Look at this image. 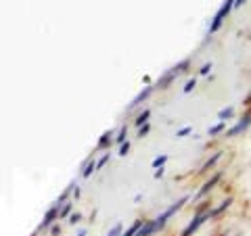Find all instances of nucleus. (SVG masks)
Masks as SVG:
<instances>
[{"label": "nucleus", "instance_id": "nucleus-11", "mask_svg": "<svg viewBox=\"0 0 251 236\" xmlns=\"http://www.w3.org/2000/svg\"><path fill=\"white\" fill-rule=\"evenodd\" d=\"M230 205H232V199H226V201H224V203H222V205H220L218 209H214V211H209V215H211V217H214V215H218V213H222V211H224V209H228Z\"/></svg>", "mask_w": 251, "mask_h": 236}, {"label": "nucleus", "instance_id": "nucleus-3", "mask_svg": "<svg viewBox=\"0 0 251 236\" xmlns=\"http://www.w3.org/2000/svg\"><path fill=\"white\" fill-rule=\"evenodd\" d=\"M186 201H188V196H182V199H180V201H176V203H174V205H172V207H168L166 211H163V213H161L159 217H157V219H155V222H157V228H159V230H161V228H163V226H166V222H168V219H170L172 215H174V213H176V211H178L180 207H182V205H184V203H186Z\"/></svg>", "mask_w": 251, "mask_h": 236}, {"label": "nucleus", "instance_id": "nucleus-17", "mask_svg": "<svg viewBox=\"0 0 251 236\" xmlns=\"http://www.w3.org/2000/svg\"><path fill=\"white\" fill-rule=\"evenodd\" d=\"M222 130H224V121H220L218 125H214V128L209 130V136H216V134H220Z\"/></svg>", "mask_w": 251, "mask_h": 236}, {"label": "nucleus", "instance_id": "nucleus-9", "mask_svg": "<svg viewBox=\"0 0 251 236\" xmlns=\"http://www.w3.org/2000/svg\"><path fill=\"white\" fill-rule=\"evenodd\" d=\"M143 224H145V222H143V219H136V222H134V224H132V226H130V228H128V230H126V232H124L122 236H136V232L140 230V228H143Z\"/></svg>", "mask_w": 251, "mask_h": 236}, {"label": "nucleus", "instance_id": "nucleus-26", "mask_svg": "<svg viewBox=\"0 0 251 236\" xmlns=\"http://www.w3.org/2000/svg\"><path fill=\"white\" fill-rule=\"evenodd\" d=\"M193 88H195V80H191V82H188V84L184 86V92H191Z\"/></svg>", "mask_w": 251, "mask_h": 236}, {"label": "nucleus", "instance_id": "nucleus-23", "mask_svg": "<svg viewBox=\"0 0 251 236\" xmlns=\"http://www.w3.org/2000/svg\"><path fill=\"white\" fill-rule=\"evenodd\" d=\"M69 211H72V203H67V205L61 209V217H67V215H69Z\"/></svg>", "mask_w": 251, "mask_h": 236}, {"label": "nucleus", "instance_id": "nucleus-10", "mask_svg": "<svg viewBox=\"0 0 251 236\" xmlns=\"http://www.w3.org/2000/svg\"><path fill=\"white\" fill-rule=\"evenodd\" d=\"M94 169H97V163H94V159H92V157H90V159H88V161H86V163H84V171H82V176H84V178H88V176L92 174V171H94Z\"/></svg>", "mask_w": 251, "mask_h": 236}, {"label": "nucleus", "instance_id": "nucleus-15", "mask_svg": "<svg viewBox=\"0 0 251 236\" xmlns=\"http://www.w3.org/2000/svg\"><path fill=\"white\" fill-rule=\"evenodd\" d=\"M168 161V155H161V157H157V159L153 161V167L155 169H159V167H163V163Z\"/></svg>", "mask_w": 251, "mask_h": 236}, {"label": "nucleus", "instance_id": "nucleus-24", "mask_svg": "<svg viewBox=\"0 0 251 236\" xmlns=\"http://www.w3.org/2000/svg\"><path fill=\"white\" fill-rule=\"evenodd\" d=\"M188 132H191V128H182V130H178V132H176V136H178V138H182V136H186Z\"/></svg>", "mask_w": 251, "mask_h": 236}, {"label": "nucleus", "instance_id": "nucleus-16", "mask_svg": "<svg viewBox=\"0 0 251 236\" xmlns=\"http://www.w3.org/2000/svg\"><path fill=\"white\" fill-rule=\"evenodd\" d=\"M220 157H222V153H216V155L211 157V159H209V161H207L205 165H203V169H209V167H214V163H216V161L220 159Z\"/></svg>", "mask_w": 251, "mask_h": 236}, {"label": "nucleus", "instance_id": "nucleus-8", "mask_svg": "<svg viewBox=\"0 0 251 236\" xmlns=\"http://www.w3.org/2000/svg\"><path fill=\"white\" fill-rule=\"evenodd\" d=\"M218 180H220V174H216L214 178H211V180H209V182H205V184H203V188H201V190H199V194H197V196H199V199H201V196H203V194H207V192L211 190V188H214V184L218 182Z\"/></svg>", "mask_w": 251, "mask_h": 236}, {"label": "nucleus", "instance_id": "nucleus-21", "mask_svg": "<svg viewBox=\"0 0 251 236\" xmlns=\"http://www.w3.org/2000/svg\"><path fill=\"white\" fill-rule=\"evenodd\" d=\"M128 151H130V142L126 140V142L122 144V148H120V155H122V157H126V155H128Z\"/></svg>", "mask_w": 251, "mask_h": 236}, {"label": "nucleus", "instance_id": "nucleus-30", "mask_svg": "<svg viewBox=\"0 0 251 236\" xmlns=\"http://www.w3.org/2000/svg\"><path fill=\"white\" fill-rule=\"evenodd\" d=\"M243 2H245V0H237V2H234V6H241Z\"/></svg>", "mask_w": 251, "mask_h": 236}, {"label": "nucleus", "instance_id": "nucleus-19", "mask_svg": "<svg viewBox=\"0 0 251 236\" xmlns=\"http://www.w3.org/2000/svg\"><path fill=\"white\" fill-rule=\"evenodd\" d=\"M109 161V153H105L103 157H100V159L97 161V169H100V167H105V163Z\"/></svg>", "mask_w": 251, "mask_h": 236}, {"label": "nucleus", "instance_id": "nucleus-13", "mask_svg": "<svg viewBox=\"0 0 251 236\" xmlns=\"http://www.w3.org/2000/svg\"><path fill=\"white\" fill-rule=\"evenodd\" d=\"M109 136H113V134H111V132H105V134H103V138H100V140H99V144H97V148H105V146H107L109 142H111V138H109Z\"/></svg>", "mask_w": 251, "mask_h": 236}, {"label": "nucleus", "instance_id": "nucleus-31", "mask_svg": "<svg viewBox=\"0 0 251 236\" xmlns=\"http://www.w3.org/2000/svg\"><path fill=\"white\" fill-rule=\"evenodd\" d=\"M77 236H86V234H84V232H80V234H77Z\"/></svg>", "mask_w": 251, "mask_h": 236}, {"label": "nucleus", "instance_id": "nucleus-18", "mask_svg": "<svg viewBox=\"0 0 251 236\" xmlns=\"http://www.w3.org/2000/svg\"><path fill=\"white\" fill-rule=\"evenodd\" d=\"M126 136H128V128H126V125H124V128L120 130V136H117L115 140H117V142H120V144H124V138Z\"/></svg>", "mask_w": 251, "mask_h": 236}, {"label": "nucleus", "instance_id": "nucleus-4", "mask_svg": "<svg viewBox=\"0 0 251 236\" xmlns=\"http://www.w3.org/2000/svg\"><path fill=\"white\" fill-rule=\"evenodd\" d=\"M211 215L209 213H199L197 217H195L193 219V222L191 224H188L186 228H184V232H182V236H193V232H197L199 230V226L203 224V222H205V219H209Z\"/></svg>", "mask_w": 251, "mask_h": 236}, {"label": "nucleus", "instance_id": "nucleus-7", "mask_svg": "<svg viewBox=\"0 0 251 236\" xmlns=\"http://www.w3.org/2000/svg\"><path fill=\"white\" fill-rule=\"evenodd\" d=\"M151 92H153V86H147V88H145L143 92H140V94H138V96H136L134 100H132L128 109H134V107H138V105L143 103V100H145V98H147V96H149V94H151Z\"/></svg>", "mask_w": 251, "mask_h": 236}, {"label": "nucleus", "instance_id": "nucleus-6", "mask_svg": "<svg viewBox=\"0 0 251 236\" xmlns=\"http://www.w3.org/2000/svg\"><path fill=\"white\" fill-rule=\"evenodd\" d=\"M249 125H251V115H245L237 125H234L232 130H228V136H239V134H241V132H245Z\"/></svg>", "mask_w": 251, "mask_h": 236}, {"label": "nucleus", "instance_id": "nucleus-1", "mask_svg": "<svg viewBox=\"0 0 251 236\" xmlns=\"http://www.w3.org/2000/svg\"><path fill=\"white\" fill-rule=\"evenodd\" d=\"M230 9H234V0H226V2L222 4V9H220V11L216 13L214 21H211V25H209V34H216V31L220 29V25H222V23H224L226 15L230 13Z\"/></svg>", "mask_w": 251, "mask_h": 236}, {"label": "nucleus", "instance_id": "nucleus-20", "mask_svg": "<svg viewBox=\"0 0 251 236\" xmlns=\"http://www.w3.org/2000/svg\"><path fill=\"white\" fill-rule=\"evenodd\" d=\"M107 236H122V224H117L113 230H109V234Z\"/></svg>", "mask_w": 251, "mask_h": 236}, {"label": "nucleus", "instance_id": "nucleus-25", "mask_svg": "<svg viewBox=\"0 0 251 236\" xmlns=\"http://www.w3.org/2000/svg\"><path fill=\"white\" fill-rule=\"evenodd\" d=\"M80 219H82V215H80V213H74L72 217H69V222H72V224H77Z\"/></svg>", "mask_w": 251, "mask_h": 236}, {"label": "nucleus", "instance_id": "nucleus-2", "mask_svg": "<svg viewBox=\"0 0 251 236\" xmlns=\"http://www.w3.org/2000/svg\"><path fill=\"white\" fill-rule=\"evenodd\" d=\"M186 67H188V61L184 59L182 63H180V65H176V67H172V69H170V71H168V73H163V77H161V80H159V82H157V86H159V88H168V86H170L172 82H174V77H176V75H180V73H182V71H186Z\"/></svg>", "mask_w": 251, "mask_h": 236}, {"label": "nucleus", "instance_id": "nucleus-14", "mask_svg": "<svg viewBox=\"0 0 251 236\" xmlns=\"http://www.w3.org/2000/svg\"><path fill=\"white\" fill-rule=\"evenodd\" d=\"M232 113H234V109H232V107H228V109H222V111L218 113V117H220L222 121H226L228 117H232Z\"/></svg>", "mask_w": 251, "mask_h": 236}, {"label": "nucleus", "instance_id": "nucleus-29", "mask_svg": "<svg viewBox=\"0 0 251 236\" xmlns=\"http://www.w3.org/2000/svg\"><path fill=\"white\" fill-rule=\"evenodd\" d=\"M163 176V167H159V169H155V178H161Z\"/></svg>", "mask_w": 251, "mask_h": 236}, {"label": "nucleus", "instance_id": "nucleus-28", "mask_svg": "<svg viewBox=\"0 0 251 236\" xmlns=\"http://www.w3.org/2000/svg\"><path fill=\"white\" fill-rule=\"evenodd\" d=\"M50 232H52V236H57V234L61 232V228H59V226H52V230H50Z\"/></svg>", "mask_w": 251, "mask_h": 236}, {"label": "nucleus", "instance_id": "nucleus-12", "mask_svg": "<svg viewBox=\"0 0 251 236\" xmlns=\"http://www.w3.org/2000/svg\"><path fill=\"white\" fill-rule=\"evenodd\" d=\"M149 115H151V111H149V109H145V111H143V113H140V115L136 117V125H138V128H143V123H147Z\"/></svg>", "mask_w": 251, "mask_h": 236}, {"label": "nucleus", "instance_id": "nucleus-5", "mask_svg": "<svg viewBox=\"0 0 251 236\" xmlns=\"http://www.w3.org/2000/svg\"><path fill=\"white\" fill-rule=\"evenodd\" d=\"M57 217H61V207H59V205H54V207H50L49 211H46V215H44V219H42L40 228H49Z\"/></svg>", "mask_w": 251, "mask_h": 236}, {"label": "nucleus", "instance_id": "nucleus-27", "mask_svg": "<svg viewBox=\"0 0 251 236\" xmlns=\"http://www.w3.org/2000/svg\"><path fill=\"white\" fill-rule=\"evenodd\" d=\"M209 69H211V65H203V67H201V73H203V75L209 73Z\"/></svg>", "mask_w": 251, "mask_h": 236}, {"label": "nucleus", "instance_id": "nucleus-22", "mask_svg": "<svg viewBox=\"0 0 251 236\" xmlns=\"http://www.w3.org/2000/svg\"><path fill=\"white\" fill-rule=\"evenodd\" d=\"M147 134H149V123H145V125H143V128H140V130H138V138H145V136H147Z\"/></svg>", "mask_w": 251, "mask_h": 236}]
</instances>
